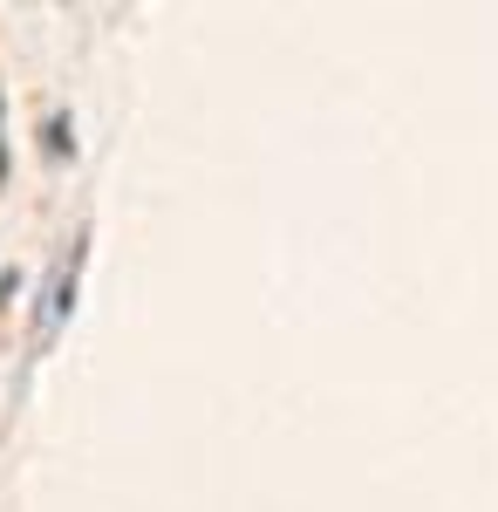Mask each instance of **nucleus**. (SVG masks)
Here are the masks:
<instances>
[{
  "mask_svg": "<svg viewBox=\"0 0 498 512\" xmlns=\"http://www.w3.org/2000/svg\"><path fill=\"white\" fill-rule=\"evenodd\" d=\"M82 246L89 239H76L69 246V260H62V274L48 280V294H41V315H35V342H48L62 321H69V301H76V274H82Z\"/></svg>",
  "mask_w": 498,
  "mask_h": 512,
  "instance_id": "nucleus-1",
  "label": "nucleus"
},
{
  "mask_svg": "<svg viewBox=\"0 0 498 512\" xmlns=\"http://www.w3.org/2000/svg\"><path fill=\"white\" fill-rule=\"evenodd\" d=\"M48 151H55V158H69V117L48 123Z\"/></svg>",
  "mask_w": 498,
  "mask_h": 512,
  "instance_id": "nucleus-2",
  "label": "nucleus"
},
{
  "mask_svg": "<svg viewBox=\"0 0 498 512\" xmlns=\"http://www.w3.org/2000/svg\"><path fill=\"white\" fill-rule=\"evenodd\" d=\"M0 185H7V137H0Z\"/></svg>",
  "mask_w": 498,
  "mask_h": 512,
  "instance_id": "nucleus-3",
  "label": "nucleus"
}]
</instances>
